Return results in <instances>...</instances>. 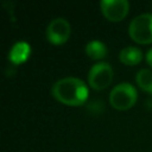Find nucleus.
<instances>
[{"label":"nucleus","mask_w":152,"mask_h":152,"mask_svg":"<svg viewBox=\"0 0 152 152\" xmlns=\"http://www.w3.org/2000/svg\"><path fill=\"white\" fill-rule=\"evenodd\" d=\"M88 88L76 77H64L52 86L53 97L66 106H81L88 99Z\"/></svg>","instance_id":"obj_1"},{"label":"nucleus","mask_w":152,"mask_h":152,"mask_svg":"<svg viewBox=\"0 0 152 152\" xmlns=\"http://www.w3.org/2000/svg\"><path fill=\"white\" fill-rule=\"evenodd\" d=\"M138 93L137 89L127 82L119 83L115 86L109 94L110 104L118 110H126L134 106L137 102Z\"/></svg>","instance_id":"obj_2"},{"label":"nucleus","mask_w":152,"mask_h":152,"mask_svg":"<svg viewBox=\"0 0 152 152\" xmlns=\"http://www.w3.org/2000/svg\"><path fill=\"white\" fill-rule=\"evenodd\" d=\"M129 37L139 44L152 43V14L144 13L135 17L128 26Z\"/></svg>","instance_id":"obj_3"},{"label":"nucleus","mask_w":152,"mask_h":152,"mask_svg":"<svg viewBox=\"0 0 152 152\" xmlns=\"http://www.w3.org/2000/svg\"><path fill=\"white\" fill-rule=\"evenodd\" d=\"M113 81V69L106 62L96 63L91 66L88 74L89 86L95 90H102L107 88Z\"/></svg>","instance_id":"obj_4"},{"label":"nucleus","mask_w":152,"mask_h":152,"mask_svg":"<svg viewBox=\"0 0 152 152\" xmlns=\"http://www.w3.org/2000/svg\"><path fill=\"white\" fill-rule=\"evenodd\" d=\"M70 36V24L64 18H55L46 27V38L55 45L64 44Z\"/></svg>","instance_id":"obj_5"},{"label":"nucleus","mask_w":152,"mask_h":152,"mask_svg":"<svg viewBox=\"0 0 152 152\" xmlns=\"http://www.w3.org/2000/svg\"><path fill=\"white\" fill-rule=\"evenodd\" d=\"M100 7L102 14L109 21L122 20L129 11V4L127 0H102Z\"/></svg>","instance_id":"obj_6"},{"label":"nucleus","mask_w":152,"mask_h":152,"mask_svg":"<svg viewBox=\"0 0 152 152\" xmlns=\"http://www.w3.org/2000/svg\"><path fill=\"white\" fill-rule=\"evenodd\" d=\"M31 49L26 42H18L10 50L8 58L13 64H21L28 58Z\"/></svg>","instance_id":"obj_7"},{"label":"nucleus","mask_w":152,"mask_h":152,"mask_svg":"<svg viewBox=\"0 0 152 152\" xmlns=\"http://www.w3.org/2000/svg\"><path fill=\"white\" fill-rule=\"evenodd\" d=\"M119 59L121 63H124L126 65H135L141 62L142 52L140 49H138L135 46H127L120 51Z\"/></svg>","instance_id":"obj_8"},{"label":"nucleus","mask_w":152,"mask_h":152,"mask_svg":"<svg viewBox=\"0 0 152 152\" xmlns=\"http://www.w3.org/2000/svg\"><path fill=\"white\" fill-rule=\"evenodd\" d=\"M107 52V46L100 40H91L86 45V53L91 59H102Z\"/></svg>","instance_id":"obj_9"},{"label":"nucleus","mask_w":152,"mask_h":152,"mask_svg":"<svg viewBox=\"0 0 152 152\" xmlns=\"http://www.w3.org/2000/svg\"><path fill=\"white\" fill-rule=\"evenodd\" d=\"M137 83L146 93L152 94V70L141 69L137 72Z\"/></svg>","instance_id":"obj_10"},{"label":"nucleus","mask_w":152,"mask_h":152,"mask_svg":"<svg viewBox=\"0 0 152 152\" xmlns=\"http://www.w3.org/2000/svg\"><path fill=\"white\" fill-rule=\"evenodd\" d=\"M146 61H147L148 65L152 66V48H151V49L147 51V53H146Z\"/></svg>","instance_id":"obj_11"}]
</instances>
